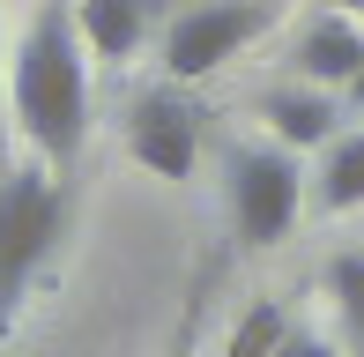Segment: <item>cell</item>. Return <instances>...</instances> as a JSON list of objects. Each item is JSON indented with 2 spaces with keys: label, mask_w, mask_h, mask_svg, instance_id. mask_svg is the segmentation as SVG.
Masks as SVG:
<instances>
[{
  "label": "cell",
  "mask_w": 364,
  "mask_h": 357,
  "mask_svg": "<svg viewBox=\"0 0 364 357\" xmlns=\"http://www.w3.org/2000/svg\"><path fill=\"white\" fill-rule=\"evenodd\" d=\"M8 105L45 171L68 178L90 149V53L75 30V0H38L8 53Z\"/></svg>",
  "instance_id": "1"
},
{
  "label": "cell",
  "mask_w": 364,
  "mask_h": 357,
  "mask_svg": "<svg viewBox=\"0 0 364 357\" xmlns=\"http://www.w3.org/2000/svg\"><path fill=\"white\" fill-rule=\"evenodd\" d=\"M68 201H75L68 178L45 171L38 156L0 171V335L15 328L23 298L38 290L45 261H53V246L68 238Z\"/></svg>",
  "instance_id": "2"
},
{
  "label": "cell",
  "mask_w": 364,
  "mask_h": 357,
  "mask_svg": "<svg viewBox=\"0 0 364 357\" xmlns=\"http://www.w3.org/2000/svg\"><path fill=\"white\" fill-rule=\"evenodd\" d=\"M223 208H230V238L253 253L283 246L297 208H305V171L283 142H238L223 156Z\"/></svg>",
  "instance_id": "3"
},
{
  "label": "cell",
  "mask_w": 364,
  "mask_h": 357,
  "mask_svg": "<svg viewBox=\"0 0 364 357\" xmlns=\"http://www.w3.org/2000/svg\"><path fill=\"white\" fill-rule=\"evenodd\" d=\"M283 23V0H193L164 23V82H208L223 60H238L253 38Z\"/></svg>",
  "instance_id": "4"
},
{
  "label": "cell",
  "mask_w": 364,
  "mask_h": 357,
  "mask_svg": "<svg viewBox=\"0 0 364 357\" xmlns=\"http://www.w3.org/2000/svg\"><path fill=\"white\" fill-rule=\"evenodd\" d=\"M127 156L149 178H193V164H201V112L178 97V82L127 105Z\"/></svg>",
  "instance_id": "5"
},
{
  "label": "cell",
  "mask_w": 364,
  "mask_h": 357,
  "mask_svg": "<svg viewBox=\"0 0 364 357\" xmlns=\"http://www.w3.org/2000/svg\"><path fill=\"white\" fill-rule=\"evenodd\" d=\"M290 68H297V82H312V90H342L364 68V23L342 15V8H320L305 30H297Z\"/></svg>",
  "instance_id": "6"
},
{
  "label": "cell",
  "mask_w": 364,
  "mask_h": 357,
  "mask_svg": "<svg viewBox=\"0 0 364 357\" xmlns=\"http://www.w3.org/2000/svg\"><path fill=\"white\" fill-rule=\"evenodd\" d=\"M260 119H268V142H283V149H327V142L342 134V105L335 90H312V82H283L260 97Z\"/></svg>",
  "instance_id": "7"
},
{
  "label": "cell",
  "mask_w": 364,
  "mask_h": 357,
  "mask_svg": "<svg viewBox=\"0 0 364 357\" xmlns=\"http://www.w3.org/2000/svg\"><path fill=\"white\" fill-rule=\"evenodd\" d=\"M149 23H156V0H75V30L90 60H134Z\"/></svg>",
  "instance_id": "8"
},
{
  "label": "cell",
  "mask_w": 364,
  "mask_h": 357,
  "mask_svg": "<svg viewBox=\"0 0 364 357\" xmlns=\"http://www.w3.org/2000/svg\"><path fill=\"white\" fill-rule=\"evenodd\" d=\"M312 193H320L327 216H350V208H364V127H342V134L327 142Z\"/></svg>",
  "instance_id": "9"
},
{
  "label": "cell",
  "mask_w": 364,
  "mask_h": 357,
  "mask_svg": "<svg viewBox=\"0 0 364 357\" xmlns=\"http://www.w3.org/2000/svg\"><path fill=\"white\" fill-rule=\"evenodd\" d=\"M320 290H327V305H335L342 343L364 357V253H335V261L320 268Z\"/></svg>",
  "instance_id": "10"
},
{
  "label": "cell",
  "mask_w": 364,
  "mask_h": 357,
  "mask_svg": "<svg viewBox=\"0 0 364 357\" xmlns=\"http://www.w3.org/2000/svg\"><path fill=\"white\" fill-rule=\"evenodd\" d=\"M290 335V313L275 298H253L238 320H230V335L216 343V357H275V343Z\"/></svg>",
  "instance_id": "11"
},
{
  "label": "cell",
  "mask_w": 364,
  "mask_h": 357,
  "mask_svg": "<svg viewBox=\"0 0 364 357\" xmlns=\"http://www.w3.org/2000/svg\"><path fill=\"white\" fill-rule=\"evenodd\" d=\"M275 357H350V350H342V343H327V335H312V328H297V320H290V335L275 343Z\"/></svg>",
  "instance_id": "12"
},
{
  "label": "cell",
  "mask_w": 364,
  "mask_h": 357,
  "mask_svg": "<svg viewBox=\"0 0 364 357\" xmlns=\"http://www.w3.org/2000/svg\"><path fill=\"white\" fill-rule=\"evenodd\" d=\"M193 320H201V305H193V313L178 320V335H171V343H164V357H193Z\"/></svg>",
  "instance_id": "13"
},
{
  "label": "cell",
  "mask_w": 364,
  "mask_h": 357,
  "mask_svg": "<svg viewBox=\"0 0 364 357\" xmlns=\"http://www.w3.org/2000/svg\"><path fill=\"white\" fill-rule=\"evenodd\" d=\"M342 97H350V105H357V112H364V68H357V75H350V82H342Z\"/></svg>",
  "instance_id": "14"
},
{
  "label": "cell",
  "mask_w": 364,
  "mask_h": 357,
  "mask_svg": "<svg viewBox=\"0 0 364 357\" xmlns=\"http://www.w3.org/2000/svg\"><path fill=\"white\" fill-rule=\"evenodd\" d=\"M327 8H342V15H357V23H364V0H327Z\"/></svg>",
  "instance_id": "15"
}]
</instances>
